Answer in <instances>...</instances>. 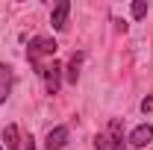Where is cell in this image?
I'll return each mask as SVG.
<instances>
[{
	"instance_id": "obj_2",
	"label": "cell",
	"mask_w": 153,
	"mask_h": 150,
	"mask_svg": "<svg viewBox=\"0 0 153 150\" xmlns=\"http://www.w3.org/2000/svg\"><path fill=\"white\" fill-rule=\"evenodd\" d=\"M38 74H41V79H44L47 94H56V91H59V85H62V65H59V62L38 65Z\"/></svg>"
},
{
	"instance_id": "obj_3",
	"label": "cell",
	"mask_w": 153,
	"mask_h": 150,
	"mask_svg": "<svg viewBox=\"0 0 153 150\" xmlns=\"http://www.w3.org/2000/svg\"><path fill=\"white\" fill-rule=\"evenodd\" d=\"M65 141H68V127H53L47 132V138H44V147L47 150H62Z\"/></svg>"
},
{
	"instance_id": "obj_11",
	"label": "cell",
	"mask_w": 153,
	"mask_h": 150,
	"mask_svg": "<svg viewBox=\"0 0 153 150\" xmlns=\"http://www.w3.org/2000/svg\"><path fill=\"white\" fill-rule=\"evenodd\" d=\"M141 112H153V97H144L141 100Z\"/></svg>"
},
{
	"instance_id": "obj_5",
	"label": "cell",
	"mask_w": 153,
	"mask_h": 150,
	"mask_svg": "<svg viewBox=\"0 0 153 150\" xmlns=\"http://www.w3.org/2000/svg\"><path fill=\"white\" fill-rule=\"evenodd\" d=\"M94 147L97 150H127L124 147V138H115V135H109V132H100V135H97Z\"/></svg>"
},
{
	"instance_id": "obj_7",
	"label": "cell",
	"mask_w": 153,
	"mask_h": 150,
	"mask_svg": "<svg viewBox=\"0 0 153 150\" xmlns=\"http://www.w3.org/2000/svg\"><path fill=\"white\" fill-rule=\"evenodd\" d=\"M9 91H12V68L0 62V103L9 97Z\"/></svg>"
},
{
	"instance_id": "obj_12",
	"label": "cell",
	"mask_w": 153,
	"mask_h": 150,
	"mask_svg": "<svg viewBox=\"0 0 153 150\" xmlns=\"http://www.w3.org/2000/svg\"><path fill=\"white\" fill-rule=\"evenodd\" d=\"M24 150H36V141H33V138H27V144H24Z\"/></svg>"
},
{
	"instance_id": "obj_6",
	"label": "cell",
	"mask_w": 153,
	"mask_h": 150,
	"mask_svg": "<svg viewBox=\"0 0 153 150\" xmlns=\"http://www.w3.org/2000/svg\"><path fill=\"white\" fill-rule=\"evenodd\" d=\"M68 12H71V3H68V0H62L56 9H53V15H50V24H53V30H65Z\"/></svg>"
},
{
	"instance_id": "obj_4",
	"label": "cell",
	"mask_w": 153,
	"mask_h": 150,
	"mask_svg": "<svg viewBox=\"0 0 153 150\" xmlns=\"http://www.w3.org/2000/svg\"><path fill=\"white\" fill-rule=\"evenodd\" d=\"M150 138H153V127L150 124H141V127H135V130L130 132V144H133V147H144Z\"/></svg>"
},
{
	"instance_id": "obj_10",
	"label": "cell",
	"mask_w": 153,
	"mask_h": 150,
	"mask_svg": "<svg viewBox=\"0 0 153 150\" xmlns=\"http://www.w3.org/2000/svg\"><path fill=\"white\" fill-rule=\"evenodd\" d=\"M130 12H133V18H144V15H147V3H141V0H135L133 6H130Z\"/></svg>"
},
{
	"instance_id": "obj_9",
	"label": "cell",
	"mask_w": 153,
	"mask_h": 150,
	"mask_svg": "<svg viewBox=\"0 0 153 150\" xmlns=\"http://www.w3.org/2000/svg\"><path fill=\"white\" fill-rule=\"evenodd\" d=\"M79 62H82V56L74 53L71 62H68V82H76V76H79Z\"/></svg>"
},
{
	"instance_id": "obj_1",
	"label": "cell",
	"mask_w": 153,
	"mask_h": 150,
	"mask_svg": "<svg viewBox=\"0 0 153 150\" xmlns=\"http://www.w3.org/2000/svg\"><path fill=\"white\" fill-rule=\"evenodd\" d=\"M56 41L53 38H47V36H36V38H30V47H27V56H30V62L33 65H38V59L41 56H53L56 53Z\"/></svg>"
},
{
	"instance_id": "obj_13",
	"label": "cell",
	"mask_w": 153,
	"mask_h": 150,
	"mask_svg": "<svg viewBox=\"0 0 153 150\" xmlns=\"http://www.w3.org/2000/svg\"><path fill=\"white\" fill-rule=\"evenodd\" d=\"M0 150H3V147H0Z\"/></svg>"
},
{
	"instance_id": "obj_8",
	"label": "cell",
	"mask_w": 153,
	"mask_h": 150,
	"mask_svg": "<svg viewBox=\"0 0 153 150\" xmlns=\"http://www.w3.org/2000/svg\"><path fill=\"white\" fill-rule=\"evenodd\" d=\"M3 141H6V150H21V132L15 124H9L3 130Z\"/></svg>"
}]
</instances>
